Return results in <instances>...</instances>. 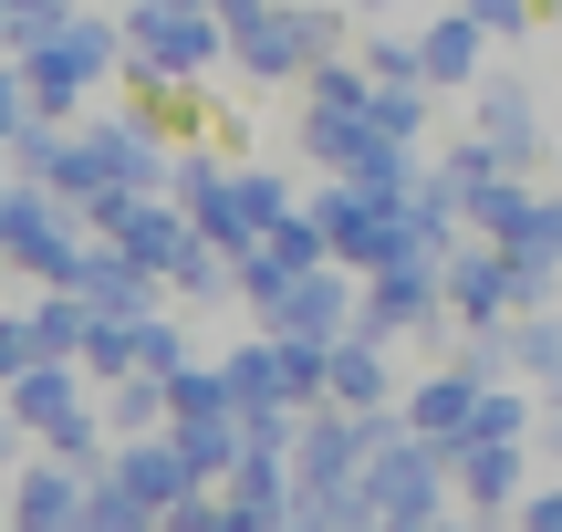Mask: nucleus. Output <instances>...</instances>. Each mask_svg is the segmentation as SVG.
<instances>
[{
    "label": "nucleus",
    "mask_w": 562,
    "mask_h": 532,
    "mask_svg": "<svg viewBox=\"0 0 562 532\" xmlns=\"http://www.w3.org/2000/svg\"><path fill=\"white\" fill-rule=\"evenodd\" d=\"M480 387H490V376H469V366L417 376V387H406V408H396V429L427 439V450H459V429H469V408H480Z\"/></svg>",
    "instance_id": "obj_1"
},
{
    "label": "nucleus",
    "mask_w": 562,
    "mask_h": 532,
    "mask_svg": "<svg viewBox=\"0 0 562 532\" xmlns=\"http://www.w3.org/2000/svg\"><path fill=\"white\" fill-rule=\"evenodd\" d=\"M501 522L510 532H562V491H552V480H521V501H510Z\"/></svg>",
    "instance_id": "obj_2"
}]
</instances>
